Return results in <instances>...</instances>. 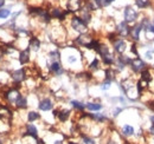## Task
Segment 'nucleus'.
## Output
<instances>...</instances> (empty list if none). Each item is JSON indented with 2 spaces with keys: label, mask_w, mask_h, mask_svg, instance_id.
<instances>
[{
  "label": "nucleus",
  "mask_w": 154,
  "mask_h": 144,
  "mask_svg": "<svg viewBox=\"0 0 154 144\" xmlns=\"http://www.w3.org/2000/svg\"><path fill=\"white\" fill-rule=\"evenodd\" d=\"M62 52V64L65 69L74 71V68L79 65H84L82 51L77 46H66L60 49Z\"/></svg>",
  "instance_id": "obj_1"
},
{
  "label": "nucleus",
  "mask_w": 154,
  "mask_h": 144,
  "mask_svg": "<svg viewBox=\"0 0 154 144\" xmlns=\"http://www.w3.org/2000/svg\"><path fill=\"white\" fill-rule=\"evenodd\" d=\"M68 26L72 32L76 33V37L78 34L89 32V25L85 21H83V19L77 14H71L68 18Z\"/></svg>",
  "instance_id": "obj_2"
},
{
  "label": "nucleus",
  "mask_w": 154,
  "mask_h": 144,
  "mask_svg": "<svg viewBox=\"0 0 154 144\" xmlns=\"http://www.w3.org/2000/svg\"><path fill=\"white\" fill-rule=\"evenodd\" d=\"M10 78H11V85L20 89L23 86V83H25L26 79L29 78L27 69L26 68H19V69L12 70L10 72Z\"/></svg>",
  "instance_id": "obj_3"
},
{
  "label": "nucleus",
  "mask_w": 154,
  "mask_h": 144,
  "mask_svg": "<svg viewBox=\"0 0 154 144\" xmlns=\"http://www.w3.org/2000/svg\"><path fill=\"white\" fill-rule=\"evenodd\" d=\"M122 17L126 22H128L129 25H134L135 22L139 21L140 11L133 5H126L122 11Z\"/></svg>",
  "instance_id": "obj_4"
},
{
  "label": "nucleus",
  "mask_w": 154,
  "mask_h": 144,
  "mask_svg": "<svg viewBox=\"0 0 154 144\" xmlns=\"http://www.w3.org/2000/svg\"><path fill=\"white\" fill-rule=\"evenodd\" d=\"M46 68H48L49 73H51L55 77H60L66 71V69L62 64V60H55V62L46 63Z\"/></svg>",
  "instance_id": "obj_5"
},
{
  "label": "nucleus",
  "mask_w": 154,
  "mask_h": 144,
  "mask_svg": "<svg viewBox=\"0 0 154 144\" xmlns=\"http://www.w3.org/2000/svg\"><path fill=\"white\" fill-rule=\"evenodd\" d=\"M112 47H113L114 53H116L117 56H120V54H125L126 53V51L128 50V43H127V39H126V38H121V37H117L115 40L112 43Z\"/></svg>",
  "instance_id": "obj_6"
},
{
  "label": "nucleus",
  "mask_w": 154,
  "mask_h": 144,
  "mask_svg": "<svg viewBox=\"0 0 154 144\" xmlns=\"http://www.w3.org/2000/svg\"><path fill=\"white\" fill-rule=\"evenodd\" d=\"M115 32L116 34L121 38H129V32H131V25L126 22L125 20L119 21L115 25Z\"/></svg>",
  "instance_id": "obj_7"
},
{
  "label": "nucleus",
  "mask_w": 154,
  "mask_h": 144,
  "mask_svg": "<svg viewBox=\"0 0 154 144\" xmlns=\"http://www.w3.org/2000/svg\"><path fill=\"white\" fill-rule=\"evenodd\" d=\"M84 5V0H65L64 8L69 11L71 14H77V12Z\"/></svg>",
  "instance_id": "obj_8"
},
{
  "label": "nucleus",
  "mask_w": 154,
  "mask_h": 144,
  "mask_svg": "<svg viewBox=\"0 0 154 144\" xmlns=\"http://www.w3.org/2000/svg\"><path fill=\"white\" fill-rule=\"evenodd\" d=\"M55 109V100L51 97H43L38 102V110L43 112H49Z\"/></svg>",
  "instance_id": "obj_9"
},
{
  "label": "nucleus",
  "mask_w": 154,
  "mask_h": 144,
  "mask_svg": "<svg viewBox=\"0 0 154 144\" xmlns=\"http://www.w3.org/2000/svg\"><path fill=\"white\" fill-rule=\"evenodd\" d=\"M129 68L133 71V73H140V72L143 71L148 66H147V64L140 57H135V58H132V62L129 64Z\"/></svg>",
  "instance_id": "obj_10"
},
{
  "label": "nucleus",
  "mask_w": 154,
  "mask_h": 144,
  "mask_svg": "<svg viewBox=\"0 0 154 144\" xmlns=\"http://www.w3.org/2000/svg\"><path fill=\"white\" fill-rule=\"evenodd\" d=\"M142 26L141 24L137 21L134 25H131V32H129V39H132L133 43H137L140 41V34L142 32Z\"/></svg>",
  "instance_id": "obj_11"
},
{
  "label": "nucleus",
  "mask_w": 154,
  "mask_h": 144,
  "mask_svg": "<svg viewBox=\"0 0 154 144\" xmlns=\"http://www.w3.org/2000/svg\"><path fill=\"white\" fill-rule=\"evenodd\" d=\"M18 63L21 66H25V65H29L31 63V50L29 47L26 49H23L19 51L18 54Z\"/></svg>",
  "instance_id": "obj_12"
},
{
  "label": "nucleus",
  "mask_w": 154,
  "mask_h": 144,
  "mask_svg": "<svg viewBox=\"0 0 154 144\" xmlns=\"http://www.w3.org/2000/svg\"><path fill=\"white\" fill-rule=\"evenodd\" d=\"M84 6L93 13H96L103 10L102 0H84Z\"/></svg>",
  "instance_id": "obj_13"
},
{
  "label": "nucleus",
  "mask_w": 154,
  "mask_h": 144,
  "mask_svg": "<svg viewBox=\"0 0 154 144\" xmlns=\"http://www.w3.org/2000/svg\"><path fill=\"white\" fill-rule=\"evenodd\" d=\"M87 115H88V117H89L90 119H93L94 122H96L98 124H104V123L109 122V117H108L106 113L101 112V111L95 112V113H88V112H87Z\"/></svg>",
  "instance_id": "obj_14"
},
{
  "label": "nucleus",
  "mask_w": 154,
  "mask_h": 144,
  "mask_svg": "<svg viewBox=\"0 0 154 144\" xmlns=\"http://www.w3.org/2000/svg\"><path fill=\"white\" fill-rule=\"evenodd\" d=\"M77 16H79L81 18L83 19V21H85L88 25H90L91 24V21H93V19H94V13L93 12H90L84 5L82 6V8L77 12Z\"/></svg>",
  "instance_id": "obj_15"
},
{
  "label": "nucleus",
  "mask_w": 154,
  "mask_h": 144,
  "mask_svg": "<svg viewBox=\"0 0 154 144\" xmlns=\"http://www.w3.org/2000/svg\"><path fill=\"white\" fill-rule=\"evenodd\" d=\"M29 104H30V103H29L27 96L20 93L19 97L17 98V100H16V103H14V106H13V108H16L17 110H19V111H24V110H26V109L29 108Z\"/></svg>",
  "instance_id": "obj_16"
},
{
  "label": "nucleus",
  "mask_w": 154,
  "mask_h": 144,
  "mask_svg": "<svg viewBox=\"0 0 154 144\" xmlns=\"http://www.w3.org/2000/svg\"><path fill=\"white\" fill-rule=\"evenodd\" d=\"M29 49L31 50V52L38 53L39 51L42 50V40L39 39L38 37L32 36L29 40Z\"/></svg>",
  "instance_id": "obj_17"
},
{
  "label": "nucleus",
  "mask_w": 154,
  "mask_h": 144,
  "mask_svg": "<svg viewBox=\"0 0 154 144\" xmlns=\"http://www.w3.org/2000/svg\"><path fill=\"white\" fill-rule=\"evenodd\" d=\"M24 129H25V132L23 135L31 136L33 138H38V128L33 123H25L24 124Z\"/></svg>",
  "instance_id": "obj_18"
},
{
  "label": "nucleus",
  "mask_w": 154,
  "mask_h": 144,
  "mask_svg": "<svg viewBox=\"0 0 154 144\" xmlns=\"http://www.w3.org/2000/svg\"><path fill=\"white\" fill-rule=\"evenodd\" d=\"M103 108H104L103 103L97 102V100H89L85 103V110H88L90 112H98V111L103 110Z\"/></svg>",
  "instance_id": "obj_19"
},
{
  "label": "nucleus",
  "mask_w": 154,
  "mask_h": 144,
  "mask_svg": "<svg viewBox=\"0 0 154 144\" xmlns=\"http://www.w3.org/2000/svg\"><path fill=\"white\" fill-rule=\"evenodd\" d=\"M71 116V110L70 109H58V113H57V118L60 123H66L69 121Z\"/></svg>",
  "instance_id": "obj_20"
},
{
  "label": "nucleus",
  "mask_w": 154,
  "mask_h": 144,
  "mask_svg": "<svg viewBox=\"0 0 154 144\" xmlns=\"http://www.w3.org/2000/svg\"><path fill=\"white\" fill-rule=\"evenodd\" d=\"M134 135H135L134 126L131 125V124H123L122 125V128H121V136L129 138V137H133Z\"/></svg>",
  "instance_id": "obj_21"
},
{
  "label": "nucleus",
  "mask_w": 154,
  "mask_h": 144,
  "mask_svg": "<svg viewBox=\"0 0 154 144\" xmlns=\"http://www.w3.org/2000/svg\"><path fill=\"white\" fill-rule=\"evenodd\" d=\"M101 65H102V62H101V59L98 58V57H95L91 62H89L88 63V71L89 72H96L98 71L100 69H101Z\"/></svg>",
  "instance_id": "obj_22"
},
{
  "label": "nucleus",
  "mask_w": 154,
  "mask_h": 144,
  "mask_svg": "<svg viewBox=\"0 0 154 144\" xmlns=\"http://www.w3.org/2000/svg\"><path fill=\"white\" fill-rule=\"evenodd\" d=\"M134 6L139 11H145L152 6V0H134Z\"/></svg>",
  "instance_id": "obj_23"
},
{
  "label": "nucleus",
  "mask_w": 154,
  "mask_h": 144,
  "mask_svg": "<svg viewBox=\"0 0 154 144\" xmlns=\"http://www.w3.org/2000/svg\"><path fill=\"white\" fill-rule=\"evenodd\" d=\"M69 104H70V106L74 110H76L78 112H84V110H85V103L82 102V100L71 99V100H69Z\"/></svg>",
  "instance_id": "obj_24"
},
{
  "label": "nucleus",
  "mask_w": 154,
  "mask_h": 144,
  "mask_svg": "<svg viewBox=\"0 0 154 144\" xmlns=\"http://www.w3.org/2000/svg\"><path fill=\"white\" fill-rule=\"evenodd\" d=\"M40 119V113L36 110H29L26 113V121L27 123H35Z\"/></svg>",
  "instance_id": "obj_25"
},
{
  "label": "nucleus",
  "mask_w": 154,
  "mask_h": 144,
  "mask_svg": "<svg viewBox=\"0 0 154 144\" xmlns=\"http://www.w3.org/2000/svg\"><path fill=\"white\" fill-rule=\"evenodd\" d=\"M140 79L145 83H151L152 82V73H151V70L148 68H146L143 71L140 72Z\"/></svg>",
  "instance_id": "obj_26"
},
{
  "label": "nucleus",
  "mask_w": 154,
  "mask_h": 144,
  "mask_svg": "<svg viewBox=\"0 0 154 144\" xmlns=\"http://www.w3.org/2000/svg\"><path fill=\"white\" fill-rule=\"evenodd\" d=\"M79 138H81V144H97L96 140L87 134H79Z\"/></svg>",
  "instance_id": "obj_27"
},
{
  "label": "nucleus",
  "mask_w": 154,
  "mask_h": 144,
  "mask_svg": "<svg viewBox=\"0 0 154 144\" xmlns=\"http://www.w3.org/2000/svg\"><path fill=\"white\" fill-rule=\"evenodd\" d=\"M12 12H13V11H12L11 8H8L7 6L0 8V20H4V21L8 20L10 17H11V14H12Z\"/></svg>",
  "instance_id": "obj_28"
},
{
  "label": "nucleus",
  "mask_w": 154,
  "mask_h": 144,
  "mask_svg": "<svg viewBox=\"0 0 154 144\" xmlns=\"http://www.w3.org/2000/svg\"><path fill=\"white\" fill-rule=\"evenodd\" d=\"M112 85H113V80H109V79H103L101 83H100V90L103 91V92H107L112 89Z\"/></svg>",
  "instance_id": "obj_29"
},
{
  "label": "nucleus",
  "mask_w": 154,
  "mask_h": 144,
  "mask_svg": "<svg viewBox=\"0 0 154 144\" xmlns=\"http://www.w3.org/2000/svg\"><path fill=\"white\" fill-rule=\"evenodd\" d=\"M123 111H125V108H123V106H115V108L112 110V116H113L114 118H116V117L120 116Z\"/></svg>",
  "instance_id": "obj_30"
},
{
  "label": "nucleus",
  "mask_w": 154,
  "mask_h": 144,
  "mask_svg": "<svg viewBox=\"0 0 154 144\" xmlns=\"http://www.w3.org/2000/svg\"><path fill=\"white\" fill-rule=\"evenodd\" d=\"M116 0H102V5H103V8H107V7H110L113 4H115Z\"/></svg>",
  "instance_id": "obj_31"
},
{
  "label": "nucleus",
  "mask_w": 154,
  "mask_h": 144,
  "mask_svg": "<svg viewBox=\"0 0 154 144\" xmlns=\"http://www.w3.org/2000/svg\"><path fill=\"white\" fill-rule=\"evenodd\" d=\"M145 58H146L147 60H152V59H153V51H152V49L145 52Z\"/></svg>",
  "instance_id": "obj_32"
},
{
  "label": "nucleus",
  "mask_w": 154,
  "mask_h": 144,
  "mask_svg": "<svg viewBox=\"0 0 154 144\" xmlns=\"http://www.w3.org/2000/svg\"><path fill=\"white\" fill-rule=\"evenodd\" d=\"M106 144H120V143H119V142L116 141L115 138H113V137H109V138L107 140Z\"/></svg>",
  "instance_id": "obj_33"
},
{
  "label": "nucleus",
  "mask_w": 154,
  "mask_h": 144,
  "mask_svg": "<svg viewBox=\"0 0 154 144\" xmlns=\"http://www.w3.org/2000/svg\"><path fill=\"white\" fill-rule=\"evenodd\" d=\"M7 5V0H0V8L5 7Z\"/></svg>",
  "instance_id": "obj_34"
},
{
  "label": "nucleus",
  "mask_w": 154,
  "mask_h": 144,
  "mask_svg": "<svg viewBox=\"0 0 154 144\" xmlns=\"http://www.w3.org/2000/svg\"><path fill=\"white\" fill-rule=\"evenodd\" d=\"M148 132H149L151 135H153V136H154V125H153V124L148 128Z\"/></svg>",
  "instance_id": "obj_35"
},
{
  "label": "nucleus",
  "mask_w": 154,
  "mask_h": 144,
  "mask_svg": "<svg viewBox=\"0 0 154 144\" xmlns=\"http://www.w3.org/2000/svg\"><path fill=\"white\" fill-rule=\"evenodd\" d=\"M54 144H64V142L62 140H56V141H54Z\"/></svg>",
  "instance_id": "obj_36"
},
{
  "label": "nucleus",
  "mask_w": 154,
  "mask_h": 144,
  "mask_svg": "<svg viewBox=\"0 0 154 144\" xmlns=\"http://www.w3.org/2000/svg\"><path fill=\"white\" fill-rule=\"evenodd\" d=\"M149 121H151V123L154 125V116H151V117H149Z\"/></svg>",
  "instance_id": "obj_37"
},
{
  "label": "nucleus",
  "mask_w": 154,
  "mask_h": 144,
  "mask_svg": "<svg viewBox=\"0 0 154 144\" xmlns=\"http://www.w3.org/2000/svg\"><path fill=\"white\" fill-rule=\"evenodd\" d=\"M18 1H19V0H7V2H14V4L18 2Z\"/></svg>",
  "instance_id": "obj_38"
},
{
  "label": "nucleus",
  "mask_w": 154,
  "mask_h": 144,
  "mask_svg": "<svg viewBox=\"0 0 154 144\" xmlns=\"http://www.w3.org/2000/svg\"><path fill=\"white\" fill-rule=\"evenodd\" d=\"M68 144H81V143H77V142H74V141H69Z\"/></svg>",
  "instance_id": "obj_39"
},
{
  "label": "nucleus",
  "mask_w": 154,
  "mask_h": 144,
  "mask_svg": "<svg viewBox=\"0 0 154 144\" xmlns=\"http://www.w3.org/2000/svg\"><path fill=\"white\" fill-rule=\"evenodd\" d=\"M152 24H153V26H154V17H153V19H152Z\"/></svg>",
  "instance_id": "obj_40"
},
{
  "label": "nucleus",
  "mask_w": 154,
  "mask_h": 144,
  "mask_svg": "<svg viewBox=\"0 0 154 144\" xmlns=\"http://www.w3.org/2000/svg\"><path fill=\"white\" fill-rule=\"evenodd\" d=\"M153 69H154V64H153Z\"/></svg>",
  "instance_id": "obj_41"
}]
</instances>
